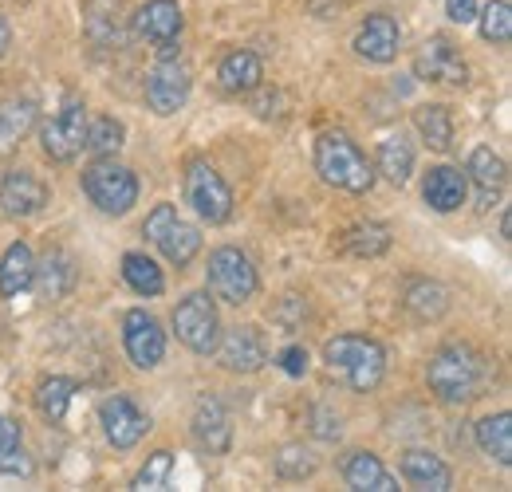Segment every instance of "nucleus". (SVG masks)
I'll return each mask as SVG.
<instances>
[{
  "instance_id": "1",
  "label": "nucleus",
  "mask_w": 512,
  "mask_h": 492,
  "mask_svg": "<svg viewBox=\"0 0 512 492\" xmlns=\"http://www.w3.org/2000/svg\"><path fill=\"white\" fill-rule=\"evenodd\" d=\"M426 382L449 406L473 402V398H481V390L489 382V359L465 343H446L434 351V359L426 367Z\"/></svg>"
},
{
  "instance_id": "2",
  "label": "nucleus",
  "mask_w": 512,
  "mask_h": 492,
  "mask_svg": "<svg viewBox=\"0 0 512 492\" xmlns=\"http://www.w3.org/2000/svg\"><path fill=\"white\" fill-rule=\"evenodd\" d=\"M323 363L359 394H371L386 374V351L371 335H335L323 343Z\"/></svg>"
},
{
  "instance_id": "3",
  "label": "nucleus",
  "mask_w": 512,
  "mask_h": 492,
  "mask_svg": "<svg viewBox=\"0 0 512 492\" xmlns=\"http://www.w3.org/2000/svg\"><path fill=\"white\" fill-rule=\"evenodd\" d=\"M316 170L327 185L347 189V193H367L375 185V166L367 162V154L339 130L320 134L316 142Z\"/></svg>"
},
{
  "instance_id": "4",
  "label": "nucleus",
  "mask_w": 512,
  "mask_h": 492,
  "mask_svg": "<svg viewBox=\"0 0 512 492\" xmlns=\"http://www.w3.org/2000/svg\"><path fill=\"white\" fill-rule=\"evenodd\" d=\"M83 193L91 197V205L107 217H123L138 205V178L130 174L123 162L115 158H95L83 170Z\"/></svg>"
},
{
  "instance_id": "5",
  "label": "nucleus",
  "mask_w": 512,
  "mask_h": 492,
  "mask_svg": "<svg viewBox=\"0 0 512 492\" xmlns=\"http://www.w3.org/2000/svg\"><path fill=\"white\" fill-rule=\"evenodd\" d=\"M205 284H209V296L213 300H225L233 308L249 304L260 288V276H256L253 260L241 252V248L225 245L209 252V268H205Z\"/></svg>"
},
{
  "instance_id": "6",
  "label": "nucleus",
  "mask_w": 512,
  "mask_h": 492,
  "mask_svg": "<svg viewBox=\"0 0 512 492\" xmlns=\"http://www.w3.org/2000/svg\"><path fill=\"white\" fill-rule=\"evenodd\" d=\"M190 87V63L178 56L174 44H162V60L154 63L150 75H146V107L154 115H178L190 99Z\"/></svg>"
},
{
  "instance_id": "7",
  "label": "nucleus",
  "mask_w": 512,
  "mask_h": 492,
  "mask_svg": "<svg viewBox=\"0 0 512 492\" xmlns=\"http://www.w3.org/2000/svg\"><path fill=\"white\" fill-rule=\"evenodd\" d=\"M142 233L150 237V245L158 248L174 268H186L193 256L201 252V233L193 229L190 221L178 217L174 205H154V213L146 217V229Z\"/></svg>"
},
{
  "instance_id": "8",
  "label": "nucleus",
  "mask_w": 512,
  "mask_h": 492,
  "mask_svg": "<svg viewBox=\"0 0 512 492\" xmlns=\"http://www.w3.org/2000/svg\"><path fill=\"white\" fill-rule=\"evenodd\" d=\"M174 331L193 355H213L217 339H221V315H217L213 296L209 292H190L174 308Z\"/></svg>"
},
{
  "instance_id": "9",
  "label": "nucleus",
  "mask_w": 512,
  "mask_h": 492,
  "mask_svg": "<svg viewBox=\"0 0 512 492\" xmlns=\"http://www.w3.org/2000/svg\"><path fill=\"white\" fill-rule=\"evenodd\" d=\"M186 201L193 205V213L201 221H209V225H225L233 217V193L205 158H193L186 166Z\"/></svg>"
},
{
  "instance_id": "10",
  "label": "nucleus",
  "mask_w": 512,
  "mask_h": 492,
  "mask_svg": "<svg viewBox=\"0 0 512 492\" xmlns=\"http://www.w3.org/2000/svg\"><path fill=\"white\" fill-rule=\"evenodd\" d=\"M83 138H87V107H83V99H67L64 111L40 126V146H44V154H48L52 162H60V166L79 158Z\"/></svg>"
},
{
  "instance_id": "11",
  "label": "nucleus",
  "mask_w": 512,
  "mask_h": 492,
  "mask_svg": "<svg viewBox=\"0 0 512 492\" xmlns=\"http://www.w3.org/2000/svg\"><path fill=\"white\" fill-rule=\"evenodd\" d=\"M123 347L138 370H154L166 355V331L158 327V319L150 311L134 308L123 319Z\"/></svg>"
},
{
  "instance_id": "12",
  "label": "nucleus",
  "mask_w": 512,
  "mask_h": 492,
  "mask_svg": "<svg viewBox=\"0 0 512 492\" xmlns=\"http://www.w3.org/2000/svg\"><path fill=\"white\" fill-rule=\"evenodd\" d=\"M414 75L430 79V83H449V87H465L469 83V67L461 60V52L449 44L446 36H434L422 44V52L414 56Z\"/></svg>"
},
{
  "instance_id": "13",
  "label": "nucleus",
  "mask_w": 512,
  "mask_h": 492,
  "mask_svg": "<svg viewBox=\"0 0 512 492\" xmlns=\"http://www.w3.org/2000/svg\"><path fill=\"white\" fill-rule=\"evenodd\" d=\"M99 422H103V433H107V441L115 449H134L150 430V418L130 402L127 394H111L99 406Z\"/></svg>"
},
{
  "instance_id": "14",
  "label": "nucleus",
  "mask_w": 512,
  "mask_h": 492,
  "mask_svg": "<svg viewBox=\"0 0 512 492\" xmlns=\"http://www.w3.org/2000/svg\"><path fill=\"white\" fill-rule=\"evenodd\" d=\"M182 28H186V16H182L178 0H150L130 16V32L150 44H174L182 36Z\"/></svg>"
},
{
  "instance_id": "15",
  "label": "nucleus",
  "mask_w": 512,
  "mask_h": 492,
  "mask_svg": "<svg viewBox=\"0 0 512 492\" xmlns=\"http://www.w3.org/2000/svg\"><path fill=\"white\" fill-rule=\"evenodd\" d=\"M217 359H221V367L233 370V374H256L268 363L264 335L256 327H229L225 339H217Z\"/></svg>"
},
{
  "instance_id": "16",
  "label": "nucleus",
  "mask_w": 512,
  "mask_h": 492,
  "mask_svg": "<svg viewBox=\"0 0 512 492\" xmlns=\"http://www.w3.org/2000/svg\"><path fill=\"white\" fill-rule=\"evenodd\" d=\"M48 205V185L32 170H8L0 178V209L4 217H36Z\"/></svg>"
},
{
  "instance_id": "17",
  "label": "nucleus",
  "mask_w": 512,
  "mask_h": 492,
  "mask_svg": "<svg viewBox=\"0 0 512 492\" xmlns=\"http://www.w3.org/2000/svg\"><path fill=\"white\" fill-rule=\"evenodd\" d=\"M193 437L209 453H225L233 445V422H229V410H225L221 398H213V394L197 398V406H193Z\"/></svg>"
},
{
  "instance_id": "18",
  "label": "nucleus",
  "mask_w": 512,
  "mask_h": 492,
  "mask_svg": "<svg viewBox=\"0 0 512 492\" xmlns=\"http://www.w3.org/2000/svg\"><path fill=\"white\" fill-rule=\"evenodd\" d=\"M83 32L95 48H123L127 28H123V0H87Z\"/></svg>"
},
{
  "instance_id": "19",
  "label": "nucleus",
  "mask_w": 512,
  "mask_h": 492,
  "mask_svg": "<svg viewBox=\"0 0 512 492\" xmlns=\"http://www.w3.org/2000/svg\"><path fill=\"white\" fill-rule=\"evenodd\" d=\"M398 40H402V32H398L394 16L375 12V16L363 20V28H359V36H355V52L371 63H390L398 56Z\"/></svg>"
},
{
  "instance_id": "20",
  "label": "nucleus",
  "mask_w": 512,
  "mask_h": 492,
  "mask_svg": "<svg viewBox=\"0 0 512 492\" xmlns=\"http://www.w3.org/2000/svg\"><path fill=\"white\" fill-rule=\"evenodd\" d=\"M402 477L414 489H426V492H446L453 485V473L446 469V461L434 457L430 449H406L402 453Z\"/></svg>"
},
{
  "instance_id": "21",
  "label": "nucleus",
  "mask_w": 512,
  "mask_h": 492,
  "mask_svg": "<svg viewBox=\"0 0 512 492\" xmlns=\"http://www.w3.org/2000/svg\"><path fill=\"white\" fill-rule=\"evenodd\" d=\"M469 178L481 189V209H493V201L501 197V189L509 182V166L501 154H493L489 146H477L469 154Z\"/></svg>"
},
{
  "instance_id": "22",
  "label": "nucleus",
  "mask_w": 512,
  "mask_h": 492,
  "mask_svg": "<svg viewBox=\"0 0 512 492\" xmlns=\"http://www.w3.org/2000/svg\"><path fill=\"white\" fill-rule=\"evenodd\" d=\"M343 481H347L355 492H394L398 489V481L390 477V469H386L375 453H363V449L351 453V457L343 461Z\"/></svg>"
},
{
  "instance_id": "23",
  "label": "nucleus",
  "mask_w": 512,
  "mask_h": 492,
  "mask_svg": "<svg viewBox=\"0 0 512 492\" xmlns=\"http://www.w3.org/2000/svg\"><path fill=\"white\" fill-rule=\"evenodd\" d=\"M32 280L40 284V296H44V300H64L67 292L75 288V260L67 256L64 248H52V252L32 268Z\"/></svg>"
},
{
  "instance_id": "24",
  "label": "nucleus",
  "mask_w": 512,
  "mask_h": 492,
  "mask_svg": "<svg viewBox=\"0 0 512 492\" xmlns=\"http://www.w3.org/2000/svg\"><path fill=\"white\" fill-rule=\"evenodd\" d=\"M217 79H221V87L229 91V95H249L260 87V79H264V63L256 52H245V48H237V52H229L221 67H217Z\"/></svg>"
},
{
  "instance_id": "25",
  "label": "nucleus",
  "mask_w": 512,
  "mask_h": 492,
  "mask_svg": "<svg viewBox=\"0 0 512 492\" xmlns=\"http://www.w3.org/2000/svg\"><path fill=\"white\" fill-rule=\"evenodd\" d=\"M422 197L434 213H453L465 205V174H457L453 166H438L426 174V185H422Z\"/></svg>"
},
{
  "instance_id": "26",
  "label": "nucleus",
  "mask_w": 512,
  "mask_h": 492,
  "mask_svg": "<svg viewBox=\"0 0 512 492\" xmlns=\"http://www.w3.org/2000/svg\"><path fill=\"white\" fill-rule=\"evenodd\" d=\"M36 99H8V103H0V158L4 154H12L24 138H28V130L36 126Z\"/></svg>"
},
{
  "instance_id": "27",
  "label": "nucleus",
  "mask_w": 512,
  "mask_h": 492,
  "mask_svg": "<svg viewBox=\"0 0 512 492\" xmlns=\"http://www.w3.org/2000/svg\"><path fill=\"white\" fill-rule=\"evenodd\" d=\"M406 311L422 323H434L449 311V292L438 284V280H410L406 284V296H402Z\"/></svg>"
},
{
  "instance_id": "28",
  "label": "nucleus",
  "mask_w": 512,
  "mask_h": 492,
  "mask_svg": "<svg viewBox=\"0 0 512 492\" xmlns=\"http://www.w3.org/2000/svg\"><path fill=\"white\" fill-rule=\"evenodd\" d=\"M32 268H36L32 248L24 245V241L8 245V252L0 256V296H4V300L20 296V292L32 284Z\"/></svg>"
},
{
  "instance_id": "29",
  "label": "nucleus",
  "mask_w": 512,
  "mask_h": 492,
  "mask_svg": "<svg viewBox=\"0 0 512 492\" xmlns=\"http://www.w3.org/2000/svg\"><path fill=\"white\" fill-rule=\"evenodd\" d=\"M477 445L485 457H493L497 465H512V418L501 410V414H489L477 422Z\"/></svg>"
},
{
  "instance_id": "30",
  "label": "nucleus",
  "mask_w": 512,
  "mask_h": 492,
  "mask_svg": "<svg viewBox=\"0 0 512 492\" xmlns=\"http://www.w3.org/2000/svg\"><path fill=\"white\" fill-rule=\"evenodd\" d=\"M123 280L130 284V292H138L146 300L166 292V276H162V268L146 252H127L123 256Z\"/></svg>"
},
{
  "instance_id": "31",
  "label": "nucleus",
  "mask_w": 512,
  "mask_h": 492,
  "mask_svg": "<svg viewBox=\"0 0 512 492\" xmlns=\"http://www.w3.org/2000/svg\"><path fill=\"white\" fill-rule=\"evenodd\" d=\"M414 126H418V134L426 138L430 150L446 154L449 146H453V115H449V107H442V103L418 107V111H414Z\"/></svg>"
},
{
  "instance_id": "32",
  "label": "nucleus",
  "mask_w": 512,
  "mask_h": 492,
  "mask_svg": "<svg viewBox=\"0 0 512 492\" xmlns=\"http://www.w3.org/2000/svg\"><path fill=\"white\" fill-rule=\"evenodd\" d=\"M379 174L390 185L410 182V174H414V146L402 134H390L383 146H379Z\"/></svg>"
},
{
  "instance_id": "33",
  "label": "nucleus",
  "mask_w": 512,
  "mask_h": 492,
  "mask_svg": "<svg viewBox=\"0 0 512 492\" xmlns=\"http://www.w3.org/2000/svg\"><path fill=\"white\" fill-rule=\"evenodd\" d=\"M390 248V229L383 221H359L343 233V252L359 256V260H371V256H383Z\"/></svg>"
},
{
  "instance_id": "34",
  "label": "nucleus",
  "mask_w": 512,
  "mask_h": 492,
  "mask_svg": "<svg viewBox=\"0 0 512 492\" xmlns=\"http://www.w3.org/2000/svg\"><path fill=\"white\" fill-rule=\"evenodd\" d=\"M0 473L4 477H32V461L20 445V426L0 414Z\"/></svg>"
},
{
  "instance_id": "35",
  "label": "nucleus",
  "mask_w": 512,
  "mask_h": 492,
  "mask_svg": "<svg viewBox=\"0 0 512 492\" xmlns=\"http://www.w3.org/2000/svg\"><path fill=\"white\" fill-rule=\"evenodd\" d=\"M123 138H127L123 123H119V119H111V115H103V119L87 123L83 150H91L95 158H115V154H119V146H123Z\"/></svg>"
},
{
  "instance_id": "36",
  "label": "nucleus",
  "mask_w": 512,
  "mask_h": 492,
  "mask_svg": "<svg viewBox=\"0 0 512 492\" xmlns=\"http://www.w3.org/2000/svg\"><path fill=\"white\" fill-rule=\"evenodd\" d=\"M71 394H75V382L64 378V374H52V378L40 382V390H36V406H40V414H44L48 422H64Z\"/></svg>"
},
{
  "instance_id": "37",
  "label": "nucleus",
  "mask_w": 512,
  "mask_h": 492,
  "mask_svg": "<svg viewBox=\"0 0 512 492\" xmlns=\"http://www.w3.org/2000/svg\"><path fill=\"white\" fill-rule=\"evenodd\" d=\"M170 473H174V453L170 449H158L146 457V465L138 469V477L130 481V489L138 492H158L170 485Z\"/></svg>"
},
{
  "instance_id": "38",
  "label": "nucleus",
  "mask_w": 512,
  "mask_h": 492,
  "mask_svg": "<svg viewBox=\"0 0 512 492\" xmlns=\"http://www.w3.org/2000/svg\"><path fill=\"white\" fill-rule=\"evenodd\" d=\"M316 473V457L304 445H284L276 453V477L280 481H308Z\"/></svg>"
},
{
  "instance_id": "39",
  "label": "nucleus",
  "mask_w": 512,
  "mask_h": 492,
  "mask_svg": "<svg viewBox=\"0 0 512 492\" xmlns=\"http://www.w3.org/2000/svg\"><path fill=\"white\" fill-rule=\"evenodd\" d=\"M477 20H481V36H485L489 44H509V40H512V8H509V0H493V4H485Z\"/></svg>"
},
{
  "instance_id": "40",
  "label": "nucleus",
  "mask_w": 512,
  "mask_h": 492,
  "mask_svg": "<svg viewBox=\"0 0 512 492\" xmlns=\"http://www.w3.org/2000/svg\"><path fill=\"white\" fill-rule=\"evenodd\" d=\"M276 363H280L284 374L304 378V374H308V351H304V347H284V351L276 355Z\"/></svg>"
},
{
  "instance_id": "41",
  "label": "nucleus",
  "mask_w": 512,
  "mask_h": 492,
  "mask_svg": "<svg viewBox=\"0 0 512 492\" xmlns=\"http://www.w3.org/2000/svg\"><path fill=\"white\" fill-rule=\"evenodd\" d=\"M446 16L453 24H473L477 20V0H446Z\"/></svg>"
},
{
  "instance_id": "42",
  "label": "nucleus",
  "mask_w": 512,
  "mask_h": 492,
  "mask_svg": "<svg viewBox=\"0 0 512 492\" xmlns=\"http://www.w3.org/2000/svg\"><path fill=\"white\" fill-rule=\"evenodd\" d=\"M12 48V28H8V20H4V12H0V56Z\"/></svg>"
}]
</instances>
